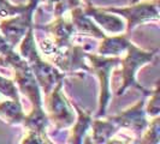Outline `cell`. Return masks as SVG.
Masks as SVG:
<instances>
[{
  "label": "cell",
  "mask_w": 160,
  "mask_h": 144,
  "mask_svg": "<svg viewBox=\"0 0 160 144\" xmlns=\"http://www.w3.org/2000/svg\"><path fill=\"white\" fill-rule=\"evenodd\" d=\"M159 50L152 49L146 50L142 48L137 47L135 43L130 42L124 56L120 58L119 70H113L111 76V87H116V95H123L128 89H137L144 96L149 95L151 90L143 88L136 79L137 71L143 67L158 56Z\"/></svg>",
  "instance_id": "cell-1"
},
{
  "label": "cell",
  "mask_w": 160,
  "mask_h": 144,
  "mask_svg": "<svg viewBox=\"0 0 160 144\" xmlns=\"http://www.w3.org/2000/svg\"><path fill=\"white\" fill-rule=\"evenodd\" d=\"M122 56H105L100 54L86 53V59H88L90 72H94L100 84L99 95V107L96 112V118H102L106 115L107 107L111 101V76L112 71L119 65Z\"/></svg>",
  "instance_id": "cell-2"
},
{
  "label": "cell",
  "mask_w": 160,
  "mask_h": 144,
  "mask_svg": "<svg viewBox=\"0 0 160 144\" xmlns=\"http://www.w3.org/2000/svg\"><path fill=\"white\" fill-rule=\"evenodd\" d=\"M64 80L58 82L52 90L46 94L43 100V109L48 121L54 125L57 130L70 127L76 119L72 103L66 98L63 91Z\"/></svg>",
  "instance_id": "cell-3"
},
{
  "label": "cell",
  "mask_w": 160,
  "mask_h": 144,
  "mask_svg": "<svg viewBox=\"0 0 160 144\" xmlns=\"http://www.w3.org/2000/svg\"><path fill=\"white\" fill-rule=\"evenodd\" d=\"M101 8L122 17L127 24L125 34L128 35H130V32L141 24L159 21V0L137 1L129 6H123V7L108 6Z\"/></svg>",
  "instance_id": "cell-4"
},
{
  "label": "cell",
  "mask_w": 160,
  "mask_h": 144,
  "mask_svg": "<svg viewBox=\"0 0 160 144\" xmlns=\"http://www.w3.org/2000/svg\"><path fill=\"white\" fill-rule=\"evenodd\" d=\"M40 0H29L28 7L22 13L0 21V34L12 47L16 48L24 35L34 25V13Z\"/></svg>",
  "instance_id": "cell-5"
},
{
  "label": "cell",
  "mask_w": 160,
  "mask_h": 144,
  "mask_svg": "<svg viewBox=\"0 0 160 144\" xmlns=\"http://www.w3.org/2000/svg\"><path fill=\"white\" fill-rule=\"evenodd\" d=\"M144 104L146 102L143 100H138L135 104L122 111L117 115L110 117L108 119L113 121L119 127V130L123 128V130L129 131L131 136L134 137V139L138 141V138L141 137L142 132L146 130L149 122L147 120V114L144 112Z\"/></svg>",
  "instance_id": "cell-6"
},
{
  "label": "cell",
  "mask_w": 160,
  "mask_h": 144,
  "mask_svg": "<svg viewBox=\"0 0 160 144\" xmlns=\"http://www.w3.org/2000/svg\"><path fill=\"white\" fill-rule=\"evenodd\" d=\"M34 29L47 32L48 37L56 43L58 47H66L73 43V35L76 34L70 18L65 16L54 17V21L45 25H35Z\"/></svg>",
  "instance_id": "cell-7"
},
{
  "label": "cell",
  "mask_w": 160,
  "mask_h": 144,
  "mask_svg": "<svg viewBox=\"0 0 160 144\" xmlns=\"http://www.w3.org/2000/svg\"><path fill=\"white\" fill-rule=\"evenodd\" d=\"M83 11L98 24V26L104 30V32H108L112 35L125 32V21L118 15L107 12L101 7H96L90 2L87 5L83 4Z\"/></svg>",
  "instance_id": "cell-8"
},
{
  "label": "cell",
  "mask_w": 160,
  "mask_h": 144,
  "mask_svg": "<svg viewBox=\"0 0 160 144\" xmlns=\"http://www.w3.org/2000/svg\"><path fill=\"white\" fill-rule=\"evenodd\" d=\"M70 21L75 28L76 34L81 36H90L99 40L106 36L104 30L98 26V24L83 11V5L72 8L70 11Z\"/></svg>",
  "instance_id": "cell-9"
},
{
  "label": "cell",
  "mask_w": 160,
  "mask_h": 144,
  "mask_svg": "<svg viewBox=\"0 0 160 144\" xmlns=\"http://www.w3.org/2000/svg\"><path fill=\"white\" fill-rule=\"evenodd\" d=\"M128 34H116L112 36H105L98 46V53L105 56H120L124 54L130 45Z\"/></svg>",
  "instance_id": "cell-10"
},
{
  "label": "cell",
  "mask_w": 160,
  "mask_h": 144,
  "mask_svg": "<svg viewBox=\"0 0 160 144\" xmlns=\"http://www.w3.org/2000/svg\"><path fill=\"white\" fill-rule=\"evenodd\" d=\"M72 106L76 109L78 117L77 119H75L73 124L70 126L71 130L68 137V143H83L86 133L90 130L93 117H92V113L82 109L76 103H72Z\"/></svg>",
  "instance_id": "cell-11"
},
{
  "label": "cell",
  "mask_w": 160,
  "mask_h": 144,
  "mask_svg": "<svg viewBox=\"0 0 160 144\" xmlns=\"http://www.w3.org/2000/svg\"><path fill=\"white\" fill-rule=\"evenodd\" d=\"M92 143H110V141L116 136L120 130L119 127L108 119L95 118L92 120Z\"/></svg>",
  "instance_id": "cell-12"
},
{
  "label": "cell",
  "mask_w": 160,
  "mask_h": 144,
  "mask_svg": "<svg viewBox=\"0 0 160 144\" xmlns=\"http://www.w3.org/2000/svg\"><path fill=\"white\" fill-rule=\"evenodd\" d=\"M25 118L21 100H0V119L10 125H22Z\"/></svg>",
  "instance_id": "cell-13"
},
{
  "label": "cell",
  "mask_w": 160,
  "mask_h": 144,
  "mask_svg": "<svg viewBox=\"0 0 160 144\" xmlns=\"http://www.w3.org/2000/svg\"><path fill=\"white\" fill-rule=\"evenodd\" d=\"M136 143L142 144H159L160 143V118L154 117L151 122H148L147 127L142 132L141 137Z\"/></svg>",
  "instance_id": "cell-14"
},
{
  "label": "cell",
  "mask_w": 160,
  "mask_h": 144,
  "mask_svg": "<svg viewBox=\"0 0 160 144\" xmlns=\"http://www.w3.org/2000/svg\"><path fill=\"white\" fill-rule=\"evenodd\" d=\"M159 93H160V87H159V82H157L155 84V88L151 90L148 98V103L144 108V112L147 115H149L151 118H154V117H158L160 113V101H159Z\"/></svg>",
  "instance_id": "cell-15"
},
{
  "label": "cell",
  "mask_w": 160,
  "mask_h": 144,
  "mask_svg": "<svg viewBox=\"0 0 160 144\" xmlns=\"http://www.w3.org/2000/svg\"><path fill=\"white\" fill-rule=\"evenodd\" d=\"M28 4H12L10 0H0V19L17 16L27 10Z\"/></svg>",
  "instance_id": "cell-16"
},
{
  "label": "cell",
  "mask_w": 160,
  "mask_h": 144,
  "mask_svg": "<svg viewBox=\"0 0 160 144\" xmlns=\"http://www.w3.org/2000/svg\"><path fill=\"white\" fill-rule=\"evenodd\" d=\"M0 94L12 100H21L19 98V91L17 88L15 80L6 78L0 74Z\"/></svg>",
  "instance_id": "cell-17"
}]
</instances>
